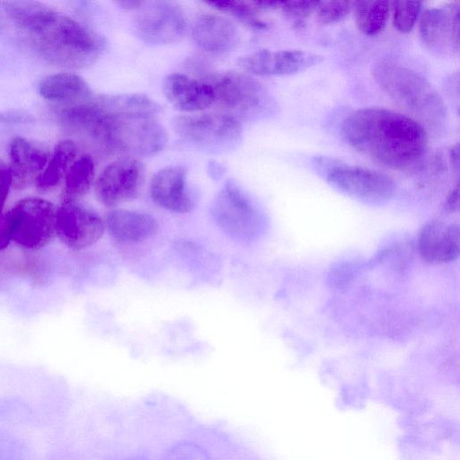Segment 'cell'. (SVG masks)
<instances>
[{
  "mask_svg": "<svg viewBox=\"0 0 460 460\" xmlns=\"http://www.w3.org/2000/svg\"><path fill=\"white\" fill-rule=\"evenodd\" d=\"M5 14L44 59L67 68H84L104 53V36L41 2H2Z\"/></svg>",
  "mask_w": 460,
  "mask_h": 460,
  "instance_id": "1",
  "label": "cell"
},
{
  "mask_svg": "<svg viewBox=\"0 0 460 460\" xmlns=\"http://www.w3.org/2000/svg\"><path fill=\"white\" fill-rule=\"evenodd\" d=\"M341 133L350 147L392 170L415 169L428 153L425 128L408 115L382 107L353 111L342 121Z\"/></svg>",
  "mask_w": 460,
  "mask_h": 460,
  "instance_id": "2",
  "label": "cell"
},
{
  "mask_svg": "<svg viewBox=\"0 0 460 460\" xmlns=\"http://www.w3.org/2000/svg\"><path fill=\"white\" fill-rule=\"evenodd\" d=\"M379 87L411 119L438 130L447 122V106L433 84L418 72L389 60L372 66Z\"/></svg>",
  "mask_w": 460,
  "mask_h": 460,
  "instance_id": "3",
  "label": "cell"
},
{
  "mask_svg": "<svg viewBox=\"0 0 460 460\" xmlns=\"http://www.w3.org/2000/svg\"><path fill=\"white\" fill-rule=\"evenodd\" d=\"M166 143V130L155 116L105 112L97 148L111 155L138 158L159 153Z\"/></svg>",
  "mask_w": 460,
  "mask_h": 460,
  "instance_id": "4",
  "label": "cell"
},
{
  "mask_svg": "<svg viewBox=\"0 0 460 460\" xmlns=\"http://www.w3.org/2000/svg\"><path fill=\"white\" fill-rule=\"evenodd\" d=\"M206 81L214 91V103L222 113L246 120L274 116L277 103L268 89L253 77L237 71L211 75Z\"/></svg>",
  "mask_w": 460,
  "mask_h": 460,
  "instance_id": "5",
  "label": "cell"
},
{
  "mask_svg": "<svg viewBox=\"0 0 460 460\" xmlns=\"http://www.w3.org/2000/svg\"><path fill=\"white\" fill-rule=\"evenodd\" d=\"M314 166L332 189L365 205H385L396 191L394 181L379 171L324 156L315 157Z\"/></svg>",
  "mask_w": 460,
  "mask_h": 460,
  "instance_id": "6",
  "label": "cell"
},
{
  "mask_svg": "<svg viewBox=\"0 0 460 460\" xmlns=\"http://www.w3.org/2000/svg\"><path fill=\"white\" fill-rule=\"evenodd\" d=\"M210 214L219 230L235 242H252L264 228L265 219L261 211L233 180L226 181L214 198Z\"/></svg>",
  "mask_w": 460,
  "mask_h": 460,
  "instance_id": "7",
  "label": "cell"
},
{
  "mask_svg": "<svg viewBox=\"0 0 460 460\" xmlns=\"http://www.w3.org/2000/svg\"><path fill=\"white\" fill-rule=\"evenodd\" d=\"M57 207L40 197L15 202L5 213L12 243L25 251H39L56 237Z\"/></svg>",
  "mask_w": 460,
  "mask_h": 460,
  "instance_id": "8",
  "label": "cell"
},
{
  "mask_svg": "<svg viewBox=\"0 0 460 460\" xmlns=\"http://www.w3.org/2000/svg\"><path fill=\"white\" fill-rule=\"evenodd\" d=\"M175 133L186 143L209 154L234 150L241 142L240 121L225 113H204L175 117Z\"/></svg>",
  "mask_w": 460,
  "mask_h": 460,
  "instance_id": "9",
  "label": "cell"
},
{
  "mask_svg": "<svg viewBox=\"0 0 460 460\" xmlns=\"http://www.w3.org/2000/svg\"><path fill=\"white\" fill-rule=\"evenodd\" d=\"M132 27L137 37L146 44L167 45L184 35L187 21L182 10L169 1H143L135 10Z\"/></svg>",
  "mask_w": 460,
  "mask_h": 460,
  "instance_id": "10",
  "label": "cell"
},
{
  "mask_svg": "<svg viewBox=\"0 0 460 460\" xmlns=\"http://www.w3.org/2000/svg\"><path fill=\"white\" fill-rule=\"evenodd\" d=\"M105 231L102 217L80 199H64L57 207L56 237L66 248L85 250L95 244Z\"/></svg>",
  "mask_w": 460,
  "mask_h": 460,
  "instance_id": "11",
  "label": "cell"
},
{
  "mask_svg": "<svg viewBox=\"0 0 460 460\" xmlns=\"http://www.w3.org/2000/svg\"><path fill=\"white\" fill-rule=\"evenodd\" d=\"M144 181V164L137 158L121 156L102 171L94 183V191L101 204L115 208L136 199Z\"/></svg>",
  "mask_w": 460,
  "mask_h": 460,
  "instance_id": "12",
  "label": "cell"
},
{
  "mask_svg": "<svg viewBox=\"0 0 460 460\" xmlns=\"http://www.w3.org/2000/svg\"><path fill=\"white\" fill-rule=\"evenodd\" d=\"M459 15L457 3L427 9L420 16L419 35L431 53L452 57L459 52Z\"/></svg>",
  "mask_w": 460,
  "mask_h": 460,
  "instance_id": "13",
  "label": "cell"
},
{
  "mask_svg": "<svg viewBox=\"0 0 460 460\" xmlns=\"http://www.w3.org/2000/svg\"><path fill=\"white\" fill-rule=\"evenodd\" d=\"M323 59L322 55L303 49H261L240 57L237 65L256 75H290L317 66Z\"/></svg>",
  "mask_w": 460,
  "mask_h": 460,
  "instance_id": "14",
  "label": "cell"
},
{
  "mask_svg": "<svg viewBox=\"0 0 460 460\" xmlns=\"http://www.w3.org/2000/svg\"><path fill=\"white\" fill-rule=\"evenodd\" d=\"M150 196L158 207L175 213L186 214L197 206L199 195L188 183V172L181 165L165 166L152 177Z\"/></svg>",
  "mask_w": 460,
  "mask_h": 460,
  "instance_id": "15",
  "label": "cell"
},
{
  "mask_svg": "<svg viewBox=\"0 0 460 460\" xmlns=\"http://www.w3.org/2000/svg\"><path fill=\"white\" fill-rule=\"evenodd\" d=\"M420 256L432 264L456 261L460 254V228L458 224L433 220L427 223L418 236Z\"/></svg>",
  "mask_w": 460,
  "mask_h": 460,
  "instance_id": "16",
  "label": "cell"
},
{
  "mask_svg": "<svg viewBox=\"0 0 460 460\" xmlns=\"http://www.w3.org/2000/svg\"><path fill=\"white\" fill-rule=\"evenodd\" d=\"M9 157L12 187L17 190L35 184L49 161L48 152L42 146L21 137L10 143Z\"/></svg>",
  "mask_w": 460,
  "mask_h": 460,
  "instance_id": "17",
  "label": "cell"
},
{
  "mask_svg": "<svg viewBox=\"0 0 460 460\" xmlns=\"http://www.w3.org/2000/svg\"><path fill=\"white\" fill-rule=\"evenodd\" d=\"M163 90L167 101L181 111H199L211 106L215 101L213 88L207 81L180 73L168 75Z\"/></svg>",
  "mask_w": 460,
  "mask_h": 460,
  "instance_id": "18",
  "label": "cell"
},
{
  "mask_svg": "<svg viewBox=\"0 0 460 460\" xmlns=\"http://www.w3.org/2000/svg\"><path fill=\"white\" fill-rule=\"evenodd\" d=\"M110 236L120 243H139L152 238L159 225L151 214L125 208L111 210L105 219Z\"/></svg>",
  "mask_w": 460,
  "mask_h": 460,
  "instance_id": "19",
  "label": "cell"
},
{
  "mask_svg": "<svg viewBox=\"0 0 460 460\" xmlns=\"http://www.w3.org/2000/svg\"><path fill=\"white\" fill-rule=\"evenodd\" d=\"M191 36L200 49L213 53L229 51L237 46L240 40L239 31L231 20L211 13L196 19Z\"/></svg>",
  "mask_w": 460,
  "mask_h": 460,
  "instance_id": "20",
  "label": "cell"
},
{
  "mask_svg": "<svg viewBox=\"0 0 460 460\" xmlns=\"http://www.w3.org/2000/svg\"><path fill=\"white\" fill-rule=\"evenodd\" d=\"M39 93L48 101L75 105L93 98L89 84L73 73H58L45 76L39 83Z\"/></svg>",
  "mask_w": 460,
  "mask_h": 460,
  "instance_id": "21",
  "label": "cell"
},
{
  "mask_svg": "<svg viewBox=\"0 0 460 460\" xmlns=\"http://www.w3.org/2000/svg\"><path fill=\"white\" fill-rule=\"evenodd\" d=\"M77 151L76 144L71 139L58 142L35 182L36 188L42 193L53 190L64 180L69 167L77 158Z\"/></svg>",
  "mask_w": 460,
  "mask_h": 460,
  "instance_id": "22",
  "label": "cell"
},
{
  "mask_svg": "<svg viewBox=\"0 0 460 460\" xmlns=\"http://www.w3.org/2000/svg\"><path fill=\"white\" fill-rule=\"evenodd\" d=\"M95 99L110 114L155 116L161 111L157 102L143 93L102 94Z\"/></svg>",
  "mask_w": 460,
  "mask_h": 460,
  "instance_id": "23",
  "label": "cell"
},
{
  "mask_svg": "<svg viewBox=\"0 0 460 460\" xmlns=\"http://www.w3.org/2000/svg\"><path fill=\"white\" fill-rule=\"evenodd\" d=\"M95 174L93 159L90 155L77 157L64 178V199H80L91 189Z\"/></svg>",
  "mask_w": 460,
  "mask_h": 460,
  "instance_id": "24",
  "label": "cell"
},
{
  "mask_svg": "<svg viewBox=\"0 0 460 460\" xmlns=\"http://www.w3.org/2000/svg\"><path fill=\"white\" fill-rule=\"evenodd\" d=\"M353 10L358 31L367 36H376L386 26L390 4L386 1H358Z\"/></svg>",
  "mask_w": 460,
  "mask_h": 460,
  "instance_id": "25",
  "label": "cell"
},
{
  "mask_svg": "<svg viewBox=\"0 0 460 460\" xmlns=\"http://www.w3.org/2000/svg\"><path fill=\"white\" fill-rule=\"evenodd\" d=\"M208 4L225 13L232 15L243 24L253 30L265 31L269 28V23L260 17L258 9L252 2L211 1Z\"/></svg>",
  "mask_w": 460,
  "mask_h": 460,
  "instance_id": "26",
  "label": "cell"
},
{
  "mask_svg": "<svg viewBox=\"0 0 460 460\" xmlns=\"http://www.w3.org/2000/svg\"><path fill=\"white\" fill-rule=\"evenodd\" d=\"M421 5L422 3L419 1L392 2L394 28L402 33L411 31L418 20Z\"/></svg>",
  "mask_w": 460,
  "mask_h": 460,
  "instance_id": "27",
  "label": "cell"
},
{
  "mask_svg": "<svg viewBox=\"0 0 460 460\" xmlns=\"http://www.w3.org/2000/svg\"><path fill=\"white\" fill-rule=\"evenodd\" d=\"M355 3L351 1L320 2L315 10L316 21L322 25L338 22L353 10Z\"/></svg>",
  "mask_w": 460,
  "mask_h": 460,
  "instance_id": "28",
  "label": "cell"
},
{
  "mask_svg": "<svg viewBox=\"0 0 460 460\" xmlns=\"http://www.w3.org/2000/svg\"><path fill=\"white\" fill-rule=\"evenodd\" d=\"M318 1H288L283 2L281 10L288 19L296 25H301L312 13L315 12Z\"/></svg>",
  "mask_w": 460,
  "mask_h": 460,
  "instance_id": "29",
  "label": "cell"
},
{
  "mask_svg": "<svg viewBox=\"0 0 460 460\" xmlns=\"http://www.w3.org/2000/svg\"><path fill=\"white\" fill-rule=\"evenodd\" d=\"M12 187V176L9 166L0 160V217L4 215V208Z\"/></svg>",
  "mask_w": 460,
  "mask_h": 460,
  "instance_id": "30",
  "label": "cell"
},
{
  "mask_svg": "<svg viewBox=\"0 0 460 460\" xmlns=\"http://www.w3.org/2000/svg\"><path fill=\"white\" fill-rule=\"evenodd\" d=\"M34 119L25 111L9 110L0 111V123L21 124L32 122Z\"/></svg>",
  "mask_w": 460,
  "mask_h": 460,
  "instance_id": "31",
  "label": "cell"
},
{
  "mask_svg": "<svg viewBox=\"0 0 460 460\" xmlns=\"http://www.w3.org/2000/svg\"><path fill=\"white\" fill-rule=\"evenodd\" d=\"M11 243L10 230L4 213L0 217V252L6 249Z\"/></svg>",
  "mask_w": 460,
  "mask_h": 460,
  "instance_id": "32",
  "label": "cell"
},
{
  "mask_svg": "<svg viewBox=\"0 0 460 460\" xmlns=\"http://www.w3.org/2000/svg\"><path fill=\"white\" fill-rule=\"evenodd\" d=\"M459 208V193L456 185L448 194L444 204V209L449 212H455Z\"/></svg>",
  "mask_w": 460,
  "mask_h": 460,
  "instance_id": "33",
  "label": "cell"
},
{
  "mask_svg": "<svg viewBox=\"0 0 460 460\" xmlns=\"http://www.w3.org/2000/svg\"><path fill=\"white\" fill-rule=\"evenodd\" d=\"M207 172L214 180L220 179L225 173V167L216 161H210L207 166Z\"/></svg>",
  "mask_w": 460,
  "mask_h": 460,
  "instance_id": "34",
  "label": "cell"
},
{
  "mask_svg": "<svg viewBox=\"0 0 460 460\" xmlns=\"http://www.w3.org/2000/svg\"><path fill=\"white\" fill-rule=\"evenodd\" d=\"M449 157L452 167L457 171L459 167V145L457 143L451 146Z\"/></svg>",
  "mask_w": 460,
  "mask_h": 460,
  "instance_id": "35",
  "label": "cell"
},
{
  "mask_svg": "<svg viewBox=\"0 0 460 460\" xmlns=\"http://www.w3.org/2000/svg\"><path fill=\"white\" fill-rule=\"evenodd\" d=\"M143 1L129 0V1H119L118 4L127 10H136Z\"/></svg>",
  "mask_w": 460,
  "mask_h": 460,
  "instance_id": "36",
  "label": "cell"
}]
</instances>
